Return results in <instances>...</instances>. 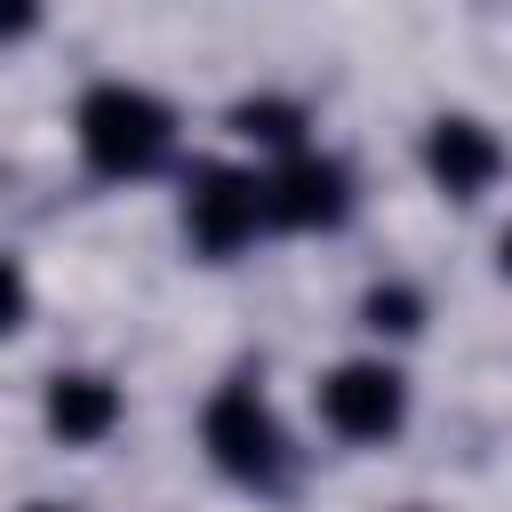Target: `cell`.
Masks as SVG:
<instances>
[{
  "label": "cell",
  "instance_id": "cell-10",
  "mask_svg": "<svg viewBox=\"0 0 512 512\" xmlns=\"http://www.w3.org/2000/svg\"><path fill=\"white\" fill-rule=\"evenodd\" d=\"M240 128H248V136H296V112H280V104H264V112H256V104H248V112H240Z\"/></svg>",
  "mask_w": 512,
  "mask_h": 512
},
{
  "label": "cell",
  "instance_id": "cell-8",
  "mask_svg": "<svg viewBox=\"0 0 512 512\" xmlns=\"http://www.w3.org/2000/svg\"><path fill=\"white\" fill-rule=\"evenodd\" d=\"M368 320H376V328H416V296H408V288H376V296H368Z\"/></svg>",
  "mask_w": 512,
  "mask_h": 512
},
{
  "label": "cell",
  "instance_id": "cell-5",
  "mask_svg": "<svg viewBox=\"0 0 512 512\" xmlns=\"http://www.w3.org/2000/svg\"><path fill=\"white\" fill-rule=\"evenodd\" d=\"M264 216H280V224H336L344 216V176L328 160H296V168H280L264 184Z\"/></svg>",
  "mask_w": 512,
  "mask_h": 512
},
{
  "label": "cell",
  "instance_id": "cell-12",
  "mask_svg": "<svg viewBox=\"0 0 512 512\" xmlns=\"http://www.w3.org/2000/svg\"><path fill=\"white\" fill-rule=\"evenodd\" d=\"M504 272H512V232H504Z\"/></svg>",
  "mask_w": 512,
  "mask_h": 512
},
{
  "label": "cell",
  "instance_id": "cell-2",
  "mask_svg": "<svg viewBox=\"0 0 512 512\" xmlns=\"http://www.w3.org/2000/svg\"><path fill=\"white\" fill-rule=\"evenodd\" d=\"M184 224H192V240L200 248H240L256 224H264V184L256 176H240V168H200L192 176V200H184Z\"/></svg>",
  "mask_w": 512,
  "mask_h": 512
},
{
  "label": "cell",
  "instance_id": "cell-9",
  "mask_svg": "<svg viewBox=\"0 0 512 512\" xmlns=\"http://www.w3.org/2000/svg\"><path fill=\"white\" fill-rule=\"evenodd\" d=\"M16 320H24V272H16L8 256H0V336H8Z\"/></svg>",
  "mask_w": 512,
  "mask_h": 512
},
{
  "label": "cell",
  "instance_id": "cell-11",
  "mask_svg": "<svg viewBox=\"0 0 512 512\" xmlns=\"http://www.w3.org/2000/svg\"><path fill=\"white\" fill-rule=\"evenodd\" d=\"M24 24H32V0H0V40L24 32Z\"/></svg>",
  "mask_w": 512,
  "mask_h": 512
},
{
  "label": "cell",
  "instance_id": "cell-6",
  "mask_svg": "<svg viewBox=\"0 0 512 512\" xmlns=\"http://www.w3.org/2000/svg\"><path fill=\"white\" fill-rule=\"evenodd\" d=\"M496 160H504V152H496V136H488L480 120H440V128H432V176H440L456 200H472V192L496 176Z\"/></svg>",
  "mask_w": 512,
  "mask_h": 512
},
{
  "label": "cell",
  "instance_id": "cell-7",
  "mask_svg": "<svg viewBox=\"0 0 512 512\" xmlns=\"http://www.w3.org/2000/svg\"><path fill=\"white\" fill-rule=\"evenodd\" d=\"M112 416H120V392H112L104 376H56V392H48V424H56L64 440H104Z\"/></svg>",
  "mask_w": 512,
  "mask_h": 512
},
{
  "label": "cell",
  "instance_id": "cell-4",
  "mask_svg": "<svg viewBox=\"0 0 512 512\" xmlns=\"http://www.w3.org/2000/svg\"><path fill=\"white\" fill-rule=\"evenodd\" d=\"M320 416L344 432V440H384L400 424V376L376 368V360H352L320 384Z\"/></svg>",
  "mask_w": 512,
  "mask_h": 512
},
{
  "label": "cell",
  "instance_id": "cell-1",
  "mask_svg": "<svg viewBox=\"0 0 512 512\" xmlns=\"http://www.w3.org/2000/svg\"><path fill=\"white\" fill-rule=\"evenodd\" d=\"M80 152L104 176H136V168H152L168 152V112L144 88H96L80 104Z\"/></svg>",
  "mask_w": 512,
  "mask_h": 512
},
{
  "label": "cell",
  "instance_id": "cell-3",
  "mask_svg": "<svg viewBox=\"0 0 512 512\" xmlns=\"http://www.w3.org/2000/svg\"><path fill=\"white\" fill-rule=\"evenodd\" d=\"M208 448L240 480H272L280 472V432H272V416H264V400L248 384H232V392L208 400Z\"/></svg>",
  "mask_w": 512,
  "mask_h": 512
}]
</instances>
